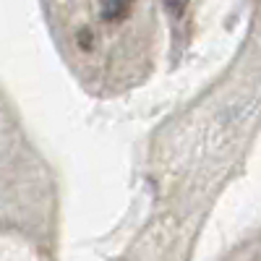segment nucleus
I'll use <instances>...</instances> for the list:
<instances>
[{"label": "nucleus", "instance_id": "obj_1", "mask_svg": "<svg viewBox=\"0 0 261 261\" xmlns=\"http://www.w3.org/2000/svg\"><path fill=\"white\" fill-rule=\"evenodd\" d=\"M165 3H167V8H170L172 13H183V8H186L188 0H165Z\"/></svg>", "mask_w": 261, "mask_h": 261}]
</instances>
